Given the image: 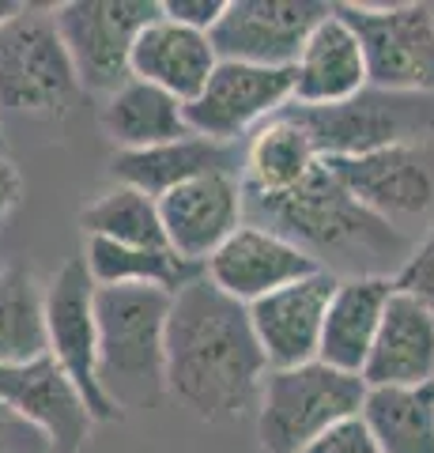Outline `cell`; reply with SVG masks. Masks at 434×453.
Instances as JSON below:
<instances>
[{"label": "cell", "instance_id": "cell-1", "mask_svg": "<svg viewBox=\"0 0 434 453\" xmlns=\"http://www.w3.org/2000/svg\"><path fill=\"white\" fill-rule=\"evenodd\" d=\"M272 366L257 344L249 306L208 276L174 295L166 325V393L204 423L257 416Z\"/></svg>", "mask_w": 434, "mask_h": 453}, {"label": "cell", "instance_id": "cell-2", "mask_svg": "<svg viewBox=\"0 0 434 453\" xmlns=\"http://www.w3.org/2000/svg\"><path fill=\"white\" fill-rule=\"evenodd\" d=\"M249 223L284 234L302 253L336 276H397L412 253V238L400 226L367 211L332 166L321 159L310 178L279 196H246Z\"/></svg>", "mask_w": 434, "mask_h": 453}, {"label": "cell", "instance_id": "cell-3", "mask_svg": "<svg viewBox=\"0 0 434 453\" xmlns=\"http://www.w3.org/2000/svg\"><path fill=\"white\" fill-rule=\"evenodd\" d=\"M174 295L163 288H99V381L118 412L156 408L166 396V325Z\"/></svg>", "mask_w": 434, "mask_h": 453}, {"label": "cell", "instance_id": "cell-4", "mask_svg": "<svg viewBox=\"0 0 434 453\" xmlns=\"http://www.w3.org/2000/svg\"><path fill=\"white\" fill-rule=\"evenodd\" d=\"M367 381L329 363L272 371L257 404V442L264 453H306L321 434L355 419L367 401Z\"/></svg>", "mask_w": 434, "mask_h": 453}, {"label": "cell", "instance_id": "cell-5", "mask_svg": "<svg viewBox=\"0 0 434 453\" xmlns=\"http://www.w3.org/2000/svg\"><path fill=\"white\" fill-rule=\"evenodd\" d=\"M80 95L83 83L53 23V8H31L0 31V113L57 121Z\"/></svg>", "mask_w": 434, "mask_h": 453}, {"label": "cell", "instance_id": "cell-6", "mask_svg": "<svg viewBox=\"0 0 434 453\" xmlns=\"http://www.w3.org/2000/svg\"><path fill=\"white\" fill-rule=\"evenodd\" d=\"M310 133L321 159H355L393 144H427L434 136V103L419 95L362 91L340 106H287Z\"/></svg>", "mask_w": 434, "mask_h": 453}, {"label": "cell", "instance_id": "cell-7", "mask_svg": "<svg viewBox=\"0 0 434 453\" xmlns=\"http://www.w3.org/2000/svg\"><path fill=\"white\" fill-rule=\"evenodd\" d=\"M163 16L159 0H65L53 4V23L76 65L83 91L114 95L133 80V46Z\"/></svg>", "mask_w": 434, "mask_h": 453}, {"label": "cell", "instance_id": "cell-8", "mask_svg": "<svg viewBox=\"0 0 434 453\" xmlns=\"http://www.w3.org/2000/svg\"><path fill=\"white\" fill-rule=\"evenodd\" d=\"M362 42L370 88L385 95H434V4H336Z\"/></svg>", "mask_w": 434, "mask_h": 453}, {"label": "cell", "instance_id": "cell-9", "mask_svg": "<svg viewBox=\"0 0 434 453\" xmlns=\"http://www.w3.org/2000/svg\"><path fill=\"white\" fill-rule=\"evenodd\" d=\"M46 329L49 356L88 401L95 423H118L121 412L110 404L99 381V321H95V280L83 257H68L46 283Z\"/></svg>", "mask_w": 434, "mask_h": 453}, {"label": "cell", "instance_id": "cell-10", "mask_svg": "<svg viewBox=\"0 0 434 453\" xmlns=\"http://www.w3.org/2000/svg\"><path fill=\"white\" fill-rule=\"evenodd\" d=\"M291 103H295V68L219 61L208 88L186 106V118L193 136L238 148V140L254 136Z\"/></svg>", "mask_w": 434, "mask_h": 453}, {"label": "cell", "instance_id": "cell-11", "mask_svg": "<svg viewBox=\"0 0 434 453\" xmlns=\"http://www.w3.org/2000/svg\"><path fill=\"white\" fill-rule=\"evenodd\" d=\"M329 12L332 4L321 0H231L212 31V46L219 61L295 68L306 38Z\"/></svg>", "mask_w": 434, "mask_h": 453}, {"label": "cell", "instance_id": "cell-12", "mask_svg": "<svg viewBox=\"0 0 434 453\" xmlns=\"http://www.w3.org/2000/svg\"><path fill=\"white\" fill-rule=\"evenodd\" d=\"M355 201L377 219L404 226L434 208V155L427 144H393L355 159H325Z\"/></svg>", "mask_w": 434, "mask_h": 453}, {"label": "cell", "instance_id": "cell-13", "mask_svg": "<svg viewBox=\"0 0 434 453\" xmlns=\"http://www.w3.org/2000/svg\"><path fill=\"white\" fill-rule=\"evenodd\" d=\"M159 216L171 250L204 268L208 257L246 223L242 174L216 170V174L186 181V186L159 196Z\"/></svg>", "mask_w": 434, "mask_h": 453}, {"label": "cell", "instance_id": "cell-14", "mask_svg": "<svg viewBox=\"0 0 434 453\" xmlns=\"http://www.w3.org/2000/svg\"><path fill=\"white\" fill-rule=\"evenodd\" d=\"M314 273H321V265L310 253L257 223H242L204 265V276L242 306H254Z\"/></svg>", "mask_w": 434, "mask_h": 453}, {"label": "cell", "instance_id": "cell-15", "mask_svg": "<svg viewBox=\"0 0 434 453\" xmlns=\"http://www.w3.org/2000/svg\"><path fill=\"white\" fill-rule=\"evenodd\" d=\"M336 288H340V276L321 268V273L291 283V288H279L269 299L249 306L257 344L272 371H295V366L317 363L325 314Z\"/></svg>", "mask_w": 434, "mask_h": 453}, {"label": "cell", "instance_id": "cell-16", "mask_svg": "<svg viewBox=\"0 0 434 453\" xmlns=\"http://www.w3.org/2000/svg\"><path fill=\"white\" fill-rule=\"evenodd\" d=\"M0 401L49 438L53 453H83L95 416L53 356L0 366Z\"/></svg>", "mask_w": 434, "mask_h": 453}, {"label": "cell", "instance_id": "cell-17", "mask_svg": "<svg viewBox=\"0 0 434 453\" xmlns=\"http://www.w3.org/2000/svg\"><path fill=\"white\" fill-rule=\"evenodd\" d=\"M362 91H370L367 53L352 23L332 4L295 61V106H340Z\"/></svg>", "mask_w": 434, "mask_h": 453}, {"label": "cell", "instance_id": "cell-18", "mask_svg": "<svg viewBox=\"0 0 434 453\" xmlns=\"http://www.w3.org/2000/svg\"><path fill=\"white\" fill-rule=\"evenodd\" d=\"M129 68H133V80L163 88L166 95H174L189 106L219 68V53L212 46V35L159 16L136 38Z\"/></svg>", "mask_w": 434, "mask_h": 453}, {"label": "cell", "instance_id": "cell-19", "mask_svg": "<svg viewBox=\"0 0 434 453\" xmlns=\"http://www.w3.org/2000/svg\"><path fill=\"white\" fill-rule=\"evenodd\" d=\"M393 295H397L393 276H344L329 303L317 359L344 374L362 378V366H367L374 351V340L382 333Z\"/></svg>", "mask_w": 434, "mask_h": 453}, {"label": "cell", "instance_id": "cell-20", "mask_svg": "<svg viewBox=\"0 0 434 453\" xmlns=\"http://www.w3.org/2000/svg\"><path fill=\"white\" fill-rule=\"evenodd\" d=\"M367 389H404L434 381V310L393 295L385 310L382 333L374 340V351L362 366Z\"/></svg>", "mask_w": 434, "mask_h": 453}, {"label": "cell", "instance_id": "cell-21", "mask_svg": "<svg viewBox=\"0 0 434 453\" xmlns=\"http://www.w3.org/2000/svg\"><path fill=\"white\" fill-rule=\"evenodd\" d=\"M242 151L246 148H231V144H216L204 136H186L163 148H148V151H114L110 159V174L118 186H129L148 193L151 201H159L171 189L186 186L193 178L216 174V170H234L242 174Z\"/></svg>", "mask_w": 434, "mask_h": 453}, {"label": "cell", "instance_id": "cell-22", "mask_svg": "<svg viewBox=\"0 0 434 453\" xmlns=\"http://www.w3.org/2000/svg\"><path fill=\"white\" fill-rule=\"evenodd\" d=\"M99 125L103 136L118 151H148L193 136L186 103L166 95L163 88H151L144 80H129L114 95H106Z\"/></svg>", "mask_w": 434, "mask_h": 453}, {"label": "cell", "instance_id": "cell-23", "mask_svg": "<svg viewBox=\"0 0 434 453\" xmlns=\"http://www.w3.org/2000/svg\"><path fill=\"white\" fill-rule=\"evenodd\" d=\"M321 166L310 133L291 110L276 113L246 140L242 151V189L246 196H279L302 186Z\"/></svg>", "mask_w": 434, "mask_h": 453}, {"label": "cell", "instance_id": "cell-24", "mask_svg": "<svg viewBox=\"0 0 434 453\" xmlns=\"http://www.w3.org/2000/svg\"><path fill=\"white\" fill-rule=\"evenodd\" d=\"M83 261L99 288H163L178 295L193 280L204 276L201 265L178 257L174 250H144V246H118L106 238L83 242Z\"/></svg>", "mask_w": 434, "mask_h": 453}, {"label": "cell", "instance_id": "cell-25", "mask_svg": "<svg viewBox=\"0 0 434 453\" xmlns=\"http://www.w3.org/2000/svg\"><path fill=\"white\" fill-rule=\"evenodd\" d=\"M49 356L46 288L27 265L0 268V366H19Z\"/></svg>", "mask_w": 434, "mask_h": 453}, {"label": "cell", "instance_id": "cell-26", "mask_svg": "<svg viewBox=\"0 0 434 453\" xmlns=\"http://www.w3.org/2000/svg\"><path fill=\"white\" fill-rule=\"evenodd\" d=\"M362 423L382 453H434V381L404 389H370Z\"/></svg>", "mask_w": 434, "mask_h": 453}, {"label": "cell", "instance_id": "cell-27", "mask_svg": "<svg viewBox=\"0 0 434 453\" xmlns=\"http://www.w3.org/2000/svg\"><path fill=\"white\" fill-rule=\"evenodd\" d=\"M83 238H106L118 246H144V250H171L166 226L159 216V201L129 186H110L80 211Z\"/></svg>", "mask_w": 434, "mask_h": 453}, {"label": "cell", "instance_id": "cell-28", "mask_svg": "<svg viewBox=\"0 0 434 453\" xmlns=\"http://www.w3.org/2000/svg\"><path fill=\"white\" fill-rule=\"evenodd\" d=\"M393 288L434 310V226L412 246L408 257H404V265L393 276Z\"/></svg>", "mask_w": 434, "mask_h": 453}, {"label": "cell", "instance_id": "cell-29", "mask_svg": "<svg viewBox=\"0 0 434 453\" xmlns=\"http://www.w3.org/2000/svg\"><path fill=\"white\" fill-rule=\"evenodd\" d=\"M306 453H382V446H377V438L362 423V416H355V419H344L340 427H332L329 434H321Z\"/></svg>", "mask_w": 434, "mask_h": 453}, {"label": "cell", "instance_id": "cell-30", "mask_svg": "<svg viewBox=\"0 0 434 453\" xmlns=\"http://www.w3.org/2000/svg\"><path fill=\"white\" fill-rule=\"evenodd\" d=\"M0 453H53L49 438L0 401Z\"/></svg>", "mask_w": 434, "mask_h": 453}, {"label": "cell", "instance_id": "cell-31", "mask_svg": "<svg viewBox=\"0 0 434 453\" xmlns=\"http://www.w3.org/2000/svg\"><path fill=\"white\" fill-rule=\"evenodd\" d=\"M227 4L231 0H163V16L181 27H193V31L212 35L216 23L227 16Z\"/></svg>", "mask_w": 434, "mask_h": 453}, {"label": "cell", "instance_id": "cell-32", "mask_svg": "<svg viewBox=\"0 0 434 453\" xmlns=\"http://www.w3.org/2000/svg\"><path fill=\"white\" fill-rule=\"evenodd\" d=\"M19 201H23V174H19V166L0 151V226L11 219V211L19 208Z\"/></svg>", "mask_w": 434, "mask_h": 453}, {"label": "cell", "instance_id": "cell-33", "mask_svg": "<svg viewBox=\"0 0 434 453\" xmlns=\"http://www.w3.org/2000/svg\"><path fill=\"white\" fill-rule=\"evenodd\" d=\"M23 12H31V4H23V0H0V31H4L8 23H16Z\"/></svg>", "mask_w": 434, "mask_h": 453}, {"label": "cell", "instance_id": "cell-34", "mask_svg": "<svg viewBox=\"0 0 434 453\" xmlns=\"http://www.w3.org/2000/svg\"><path fill=\"white\" fill-rule=\"evenodd\" d=\"M0 136H4V125H0Z\"/></svg>", "mask_w": 434, "mask_h": 453}]
</instances>
